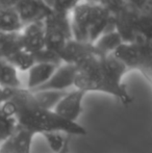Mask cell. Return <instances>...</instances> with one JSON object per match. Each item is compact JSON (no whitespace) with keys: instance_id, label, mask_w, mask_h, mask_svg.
Segmentation results:
<instances>
[{"instance_id":"11","label":"cell","mask_w":152,"mask_h":153,"mask_svg":"<svg viewBox=\"0 0 152 153\" xmlns=\"http://www.w3.org/2000/svg\"><path fill=\"white\" fill-rule=\"evenodd\" d=\"M23 26L24 24L16 10L0 8V33L18 34L22 30Z\"/></svg>"},{"instance_id":"20","label":"cell","mask_w":152,"mask_h":153,"mask_svg":"<svg viewBox=\"0 0 152 153\" xmlns=\"http://www.w3.org/2000/svg\"><path fill=\"white\" fill-rule=\"evenodd\" d=\"M21 0H0L1 10H16Z\"/></svg>"},{"instance_id":"17","label":"cell","mask_w":152,"mask_h":153,"mask_svg":"<svg viewBox=\"0 0 152 153\" xmlns=\"http://www.w3.org/2000/svg\"><path fill=\"white\" fill-rule=\"evenodd\" d=\"M43 137L46 140L47 144L49 145L50 149L52 150L53 153H59L63 149L64 145H65L66 141H67L68 137H64L62 132H57V131H54V132H46L43 133Z\"/></svg>"},{"instance_id":"3","label":"cell","mask_w":152,"mask_h":153,"mask_svg":"<svg viewBox=\"0 0 152 153\" xmlns=\"http://www.w3.org/2000/svg\"><path fill=\"white\" fill-rule=\"evenodd\" d=\"M45 24H46L45 49L59 55L66 45L72 40L70 14L51 12L45 19Z\"/></svg>"},{"instance_id":"21","label":"cell","mask_w":152,"mask_h":153,"mask_svg":"<svg viewBox=\"0 0 152 153\" xmlns=\"http://www.w3.org/2000/svg\"><path fill=\"white\" fill-rule=\"evenodd\" d=\"M0 153H16L14 147H13L10 137L0 144Z\"/></svg>"},{"instance_id":"10","label":"cell","mask_w":152,"mask_h":153,"mask_svg":"<svg viewBox=\"0 0 152 153\" xmlns=\"http://www.w3.org/2000/svg\"><path fill=\"white\" fill-rule=\"evenodd\" d=\"M0 87L12 90L24 88L19 77V71L5 59H0Z\"/></svg>"},{"instance_id":"18","label":"cell","mask_w":152,"mask_h":153,"mask_svg":"<svg viewBox=\"0 0 152 153\" xmlns=\"http://www.w3.org/2000/svg\"><path fill=\"white\" fill-rule=\"evenodd\" d=\"M122 1L124 2L125 5L129 6L132 10H136L139 13H142L147 10L152 0H122Z\"/></svg>"},{"instance_id":"8","label":"cell","mask_w":152,"mask_h":153,"mask_svg":"<svg viewBox=\"0 0 152 153\" xmlns=\"http://www.w3.org/2000/svg\"><path fill=\"white\" fill-rule=\"evenodd\" d=\"M16 12L25 25L45 20L51 10L43 3L42 0H21L16 7Z\"/></svg>"},{"instance_id":"24","label":"cell","mask_w":152,"mask_h":153,"mask_svg":"<svg viewBox=\"0 0 152 153\" xmlns=\"http://www.w3.org/2000/svg\"><path fill=\"white\" fill-rule=\"evenodd\" d=\"M85 2H94V3H101V0H81Z\"/></svg>"},{"instance_id":"5","label":"cell","mask_w":152,"mask_h":153,"mask_svg":"<svg viewBox=\"0 0 152 153\" xmlns=\"http://www.w3.org/2000/svg\"><path fill=\"white\" fill-rule=\"evenodd\" d=\"M77 74V67L74 64L69 62H62L53 75L50 77L48 81L39 89L33 92L37 91H68V89L74 87ZM31 92V91H30Z\"/></svg>"},{"instance_id":"19","label":"cell","mask_w":152,"mask_h":153,"mask_svg":"<svg viewBox=\"0 0 152 153\" xmlns=\"http://www.w3.org/2000/svg\"><path fill=\"white\" fill-rule=\"evenodd\" d=\"M15 90L12 89H6V88L0 87V105L4 104L6 101H8L10 99V97L13 96Z\"/></svg>"},{"instance_id":"15","label":"cell","mask_w":152,"mask_h":153,"mask_svg":"<svg viewBox=\"0 0 152 153\" xmlns=\"http://www.w3.org/2000/svg\"><path fill=\"white\" fill-rule=\"evenodd\" d=\"M17 128L15 120L8 116L0 105V144L10 139Z\"/></svg>"},{"instance_id":"16","label":"cell","mask_w":152,"mask_h":153,"mask_svg":"<svg viewBox=\"0 0 152 153\" xmlns=\"http://www.w3.org/2000/svg\"><path fill=\"white\" fill-rule=\"evenodd\" d=\"M21 47L18 34L0 33V59H5L13 50Z\"/></svg>"},{"instance_id":"1","label":"cell","mask_w":152,"mask_h":153,"mask_svg":"<svg viewBox=\"0 0 152 153\" xmlns=\"http://www.w3.org/2000/svg\"><path fill=\"white\" fill-rule=\"evenodd\" d=\"M77 74L74 87L85 93L100 92L112 95L128 105L132 97L122 82L129 69L114 54L100 55L97 52L89 55L76 65Z\"/></svg>"},{"instance_id":"7","label":"cell","mask_w":152,"mask_h":153,"mask_svg":"<svg viewBox=\"0 0 152 153\" xmlns=\"http://www.w3.org/2000/svg\"><path fill=\"white\" fill-rule=\"evenodd\" d=\"M61 64L48 62H37L27 71V81L25 89L35 91L47 82Z\"/></svg>"},{"instance_id":"13","label":"cell","mask_w":152,"mask_h":153,"mask_svg":"<svg viewBox=\"0 0 152 153\" xmlns=\"http://www.w3.org/2000/svg\"><path fill=\"white\" fill-rule=\"evenodd\" d=\"M35 135V133L31 131L17 126L14 134L10 137V141L16 153H31V146Z\"/></svg>"},{"instance_id":"2","label":"cell","mask_w":152,"mask_h":153,"mask_svg":"<svg viewBox=\"0 0 152 153\" xmlns=\"http://www.w3.org/2000/svg\"><path fill=\"white\" fill-rule=\"evenodd\" d=\"M3 111L13 118L17 126L35 134L62 132L67 135H87V131L77 122H70L53 111L42 108L33 98V93L25 88L17 89L8 101L2 104Z\"/></svg>"},{"instance_id":"4","label":"cell","mask_w":152,"mask_h":153,"mask_svg":"<svg viewBox=\"0 0 152 153\" xmlns=\"http://www.w3.org/2000/svg\"><path fill=\"white\" fill-rule=\"evenodd\" d=\"M19 41L23 49L35 55L44 50L46 48L45 20L25 24L19 33Z\"/></svg>"},{"instance_id":"23","label":"cell","mask_w":152,"mask_h":153,"mask_svg":"<svg viewBox=\"0 0 152 153\" xmlns=\"http://www.w3.org/2000/svg\"><path fill=\"white\" fill-rule=\"evenodd\" d=\"M70 137H71V135H69V137H68V139H67V141H66L65 145H64L63 149H62L61 151H59V153H70V149H69V144H70Z\"/></svg>"},{"instance_id":"14","label":"cell","mask_w":152,"mask_h":153,"mask_svg":"<svg viewBox=\"0 0 152 153\" xmlns=\"http://www.w3.org/2000/svg\"><path fill=\"white\" fill-rule=\"evenodd\" d=\"M67 92L68 91H37L31 93L38 105H40L42 108L53 111Z\"/></svg>"},{"instance_id":"9","label":"cell","mask_w":152,"mask_h":153,"mask_svg":"<svg viewBox=\"0 0 152 153\" xmlns=\"http://www.w3.org/2000/svg\"><path fill=\"white\" fill-rule=\"evenodd\" d=\"M123 39L116 28L105 31L95 43L93 44L95 50L100 55H108L123 43Z\"/></svg>"},{"instance_id":"6","label":"cell","mask_w":152,"mask_h":153,"mask_svg":"<svg viewBox=\"0 0 152 153\" xmlns=\"http://www.w3.org/2000/svg\"><path fill=\"white\" fill-rule=\"evenodd\" d=\"M85 95L87 93L77 89L68 91L56 104L53 111L67 121L76 122V120L83 111L82 100Z\"/></svg>"},{"instance_id":"12","label":"cell","mask_w":152,"mask_h":153,"mask_svg":"<svg viewBox=\"0 0 152 153\" xmlns=\"http://www.w3.org/2000/svg\"><path fill=\"white\" fill-rule=\"evenodd\" d=\"M5 59L10 62L19 72H27L37 62L36 55L23 49L22 47H18L13 50L5 57Z\"/></svg>"},{"instance_id":"22","label":"cell","mask_w":152,"mask_h":153,"mask_svg":"<svg viewBox=\"0 0 152 153\" xmlns=\"http://www.w3.org/2000/svg\"><path fill=\"white\" fill-rule=\"evenodd\" d=\"M141 73H142L143 76H144L145 78H146L147 80H148L149 82H150V85H152V67H150V68L145 69V70H143Z\"/></svg>"}]
</instances>
